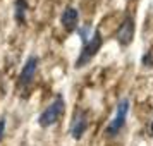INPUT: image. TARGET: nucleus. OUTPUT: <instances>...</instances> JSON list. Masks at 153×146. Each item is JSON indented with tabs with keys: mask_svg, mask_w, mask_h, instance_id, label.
Instances as JSON below:
<instances>
[{
	"mask_svg": "<svg viewBox=\"0 0 153 146\" xmlns=\"http://www.w3.org/2000/svg\"><path fill=\"white\" fill-rule=\"evenodd\" d=\"M64 108H65V103H64L62 96L55 98V100L42 112V115L38 119V124L42 125V127H50V125L57 124V120H59L60 115L64 113Z\"/></svg>",
	"mask_w": 153,
	"mask_h": 146,
	"instance_id": "nucleus-2",
	"label": "nucleus"
},
{
	"mask_svg": "<svg viewBox=\"0 0 153 146\" xmlns=\"http://www.w3.org/2000/svg\"><path fill=\"white\" fill-rule=\"evenodd\" d=\"M4 132H5V119H0V141L4 138Z\"/></svg>",
	"mask_w": 153,
	"mask_h": 146,
	"instance_id": "nucleus-8",
	"label": "nucleus"
},
{
	"mask_svg": "<svg viewBox=\"0 0 153 146\" xmlns=\"http://www.w3.org/2000/svg\"><path fill=\"white\" fill-rule=\"evenodd\" d=\"M150 132H152V136H153V122H152V127H150Z\"/></svg>",
	"mask_w": 153,
	"mask_h": 146,
	"instance_id": "nucleus-9",
	"label": "nucleus"
},
{
	"mask_svg": "<svg viewBox=\"0 0 153 146\" xmlns=\"http://www.w3.org/2000/svg\"><path fill=\"white\" fill-rule=\"evenodd\" d=\"M134 31H136V24H134V19L132 17H126L122 24L119 26L117 29V42L122 45V47H127L129 43L132 42L134 38Z\"/></svg>",
	"mask_w": 153,
	"mask_h": 146,
	"instance_id": "nucleus-4",
	"label": "nucleus"
},
{
	"mask_svg": "<svg viewBox=\"0 0 153 146\" xmlns=\"http://www.w3.org/2000/svg\"><path fill=\"white\" fill-rule=\"evenodd\" d=\"M86 127H88V117H86V113L81 110H77L76 115H74V120L71 124V134H72V138L81 139L84 131H86Z\"/></svg>",
	"mask_w": 153,
	"mask_h": 146,
	"instance_id": "nucleus-6",
	"label": "nucleus"
},
{
	"mask_svg": "<svg viewBox=\"0 0 153 146\" xmlns=\"http://www.w3.org/2000/svg\"><path fill=\"white\" fill-rule=\"evenodd\" d=\"M127 112H129V100L127 98H122L117 103V113H115V117L112 119V122L105 129V134L107 136H115V134H119V132L122 131V127L126 125Z\"/></svg>",
	"mask_w": 153,
	"mask_h": 146,
	"instance_id": "nucleus-3",
	"label": "nucleus"
},
{
	"mask_svg": "<svg viewBox=\"0 0 153 146\" xmlns=\"http://www.w3.org/2000/svg\"><path fill=\"white\" fill-rule=\"evenodd\" d=\"M77 21H79V12L74 7H67L60 16V22L67 31H74L77 26Z\"/></svg>",
	"mask_w": 153,
	"mask_h": 146,
	"instance_id": "nucleus-7",
	"label": "nucleus"
},
{
	"mask_svg": "<svg viewBox=\"0 0 153 146\" xmlns=\"http://www.w3.org/2000/svg\"><path fill=\"white\" fill-rule=\"evenodd\" d=\"M102 43H103L102 33L97 31L95 35L91 36V40H88V42L84 43L83 50H81V53H79V57H77V60H76V67H77V69H79V67H84V65L90 62L93 57L97 55L98 50L102 48Z\"/></svg>",
	"mask_w": 153,
	"mask_h": 146,
	"instance_id": "nucleus-1",
	"label": "nucleus"
},
{
	"mask_svg": "<svg viewBox=\"0 0 153 146\" xmlns=\"http://www.w3.org/2000/svg\"><path fill=\"white\" fill-rule=\"evenodd\" d=\"M38 57L36 55H29L24 67H22L21 74H19V84L21 86H28L33 79H35V74H36V69H38Z\"/></svg>",
	"mask_w": 153,
	"mask_h": 146,
	"instance_id": "nucleus-5",
	"label": "nucleus"
}]
</instances>
